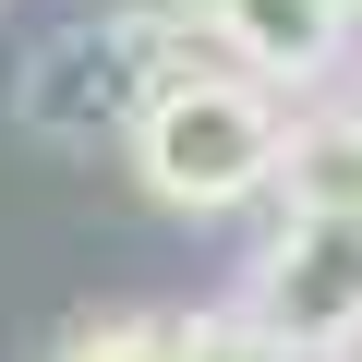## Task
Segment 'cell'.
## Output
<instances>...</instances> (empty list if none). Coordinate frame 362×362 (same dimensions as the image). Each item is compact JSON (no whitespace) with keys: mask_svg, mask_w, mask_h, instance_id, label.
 Masks as SVG:
<instances>
[{"mask_svg":"<svg viewBox=\"0 0 362 362\" xmlns=\"http://www.w3.org/2000/svg\"><path fill=\"white\" fill-rule=\"evenodd\" d=\"M278 157H290V109L242 73H194L181 61L157 85V109L133 121V169L145 194L181 206V218H230L254 194H278Z\"/></svg>","mask_w":362,"mask_h":362,"instance_id":"6da1fadb","label":"cell"},{"mask_svg":"<svg viewBox=\"0 0 362 362\" xmlns=\"http://www.w3.org/2000/svg\"><path fill=\"white\" fill-rule=\"evenodd\" d=\"M181 61H194V49H181L169 13H85V25L37 37V61L13 73V121L37 145H97V133L133 145V121L157 109V85Z\"/></svg>","mask_w":362,"mask_h":362,"instance_id":"7a4b0ae2","label":"cell"},{"mask_svg":"<svg viewBox=\"0 0 362 362\" xmlns=\"http://www.w3.org/2000/svg\"><path fill=\"white\" fill-rule=\"evenodd\" d=\"M278 350H350L362 338V206H290L254 254L242 302Z\"/></svg>","mask_w":362,"mask_h":362,"instance_id":"3957f363","label":"cell"},{"mask_svg":"<svg viewBox=\"0 0 362 362\" xmlns=\"http://www.w3.org/2000/svg\"><path fill=\"white\" fill-rule=\"evenodd\" d=\"M194 25L230 49V73L242 85H326L338 61H350V0H194Z\"/></svg>","mask_w":362,"mask_h":362,"instance_id":"277c9868","label":"cell"},{"mask_svg":"<svg viewBox=\"0 0 362 362\" xmlns=\"http://www.w3.org/2000/svg\"><path fill=\"white\" fill-rule=\"evenodd\" d=\"M61 362H181V314H97L61 338Z\"/></svg>","mask_w":362,"mask_h":362,"instance_id":"5b68a950","label":"cell"},{"mask_svg":"<svg viewBox=\"0 0 362 362\" xmlns=\"http://www.w3.org/2000/svg\"><path fill=\"white\" fill-rule=\"evenodd\" d=\"M181 362H302V350H278L254 314H194L181 326Z\"/></svg>","mask_w":362,"mask_h":362,"instance_id":"8992f818","label":"cell"},{"mask_svg":"<svg viewBox=\"0 0 362 362\" xmlns=\"http://www.w3.org/2000/svg\"><path fill=\"white\" fill-rule=\"evenodd\" d=\"M350 133H362V109H350Z\"/></svg>","mask_w":362,"mask_h":362,"instance_id":"52a82bcc","label":"cell"},{"mask_svg":"<svg viewBox=\"0 0 362 362\" xmlns=\"http://www.w3.org/2000/svg\"><path fill=\"white\" fill-rule=\"evenodd\" d=\"M350 13H362V0H350Z\"/></svg>","mask_w":362,"mask_h":362,"instance_id":"ba28073f","label":"cell"}]
</instances>
